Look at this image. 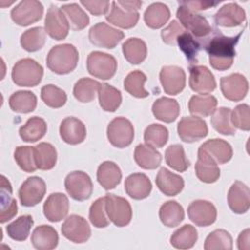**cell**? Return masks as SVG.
Listing matches in <instances>:
<instances>
[{"label": "cell", "mask_w": 250, "mask_h": 250, "mask_svg": "<svg viewBox=\"0 0 250 250\" xmlns=\"http://www.w3.org/2000/svg\"><path fill=\"white\" fill-rule=\"evenodd\" d=\"M188 215L189 220L196 226L208 227L215 223L217 209L212 202L197 199L192 201L188 207Z\"/></svg>", "instance_id": "19"}, {"label": "cell", "mask_w": 250, "mask_h": 250, "mask_svg": "<svg viewBox=\"0 0 250 250\" xmlns=\"http://www.w3.org/2000/svg\"><path fill=\"white\" fill-rule=\"evenodd\" d=\"M45 31L55 40H63L68 35L69 22L62 11L55 5H50L45 17Z\"/></svg>", "instance_id": "12"}, {"label": "cell", "mask_w": 250, "mask_h": 250, "mask_svg": "<svg viewBox=\"0 0 250 250\" xmlns=\"http://www.w3.org/2000/svg\"><path fill=\"white\" fill-rule=\"evenodd\" d=\"M9 105L10 108L15 112L29 113L36 108L37 98L31 91H17L10 96Z\"/></svg>", "instance_id": "36"}, {"label": "cell", "mask_w": 250, "mask_h": 250, "mask_svg": "<svg viewBox=\"0 0 250 250\" xmlns=\"http://www.w3.org/2000/svg\"><path fill=\"white\" fill-rule=\"evenodd\" d=\"M62 235L74 243H84L91 236V229L83 217L79 215H70L62 225Z\"/></svg>", "instance_id": "15"}, {"label": "cell", "mask_w": 250, "mask_h": 250, "mask_svg": "<svg viewBox=\"0 0 250 250\" xmlns=\"http://www.w3.org/2000/svg\"><path fill=\"white\" fill-rule=\"evenodd\" d=\"M80 4L83 5L92 15L94 16H101L106 14V12L109 10V2L108 1H80Z\"/></svg>", "instance_id": "57"}, {"label": "cell", "mask_w": 250, "mask_h": 250, "mask_svg": "<svg viewBox=\"0 0 250 250\" xmlns=\"http://www.w3.org/2000/svg\"><path fill=\"white\" fill-rule=\"evenodd\" d=\"M46 42V31L41 26L27 29L21 36V45L27 52H36L42 49Z\"/></svg>", "instance_id": "46"}, {"label": "cell", "mask_w": 250, "mask_h": 250, "mask_svg": "<svg viewBox=\"0 0 250 250\" xmlns=\"http://www.w3.org/2000/svg\"><path fill=\"white\" fill-rule=\"evenodd\" d=\"M146 81V75L141 70H133L124 79V89L133 97L144 99L146 98L149 93L145 89V82Z\"/></svg>", "instance_id": "43"}, {"label": "cell", "mask_w": 250, "mask_h": 250, "mask_svg": "<svg viewBox=\"0 0 250 250\" xmlns=\"http://www.w3.org/2000/svg\"><path fill=\"white\" fill-rule=\"evenodd\" d=\"M46 193V184L44 180L37 176L27 178L19 189L21 204L24 207H33L42 201Z\"/></svg>", "instance_id": "13"}, {"label": "cell", "mask_w": 250, "mask_h": 250, "mask_svg": "<svg viewBox=\"0 0 250 250\" xmlns=\"http://www.w3.org/2000/svg\"><path fill=\"white\" fill-rule=\"evenodd\" d=\"M13 82L21 87H35L43 77V67L35 60L24 58L18 61L12 69Z\"/></svg>", "instance_id": "3"}, {"label": "cell", "mask_w": 250, "mask_h": 250, "mask_svg": "<svg viewBox=\"0 0 250 250\" xmlns=\"http://www.w3.org/2000/svg\"><path fill=\"white\" fill-rule=\"evenodd\" d=\"M68 198L62 192L51 193L43 205L44 216L48 221L53 223L60 222L64 219L68 214Z\"/></svg>", "instance_id": "20"}, {"label": "cell", "mask_w": 250, "mask_h": 250, "mask_svg": "<svg viewBox=\"0 0 250 250\" xmlns=\"http://www.w3.org/2000/svg\"><path fill=\"white\" fill-rule=\"evenodd\" d=\"M44 12V7L37 0L21 1L11 11L13 21L21 26H27L41 20Z\"/></svg>", "instance_id": "10"}, {"label": "cell", "mask_w": 250, "mask_h": 250, "mask_svg": "<svg viewBox=\"0 0 250 250\" xmlns=\"http://www.w3.org/2000/svg\"><path fill=\"white\" fill-rule=\"evenodd\" d=\"M246 20L243 8L236 3H228L222 6L214 16L217 25L224 27H233L240 25Z\"/></svg>", "instance_id": "23"}, {"label": "cell", "mask_w": 250, "mask_h": 250, "mask_svg": "<svg viewBox=\"0 0 250 250\" xmlns=\"http://www.w3.org/2000/svg\"><path fill=\"white\" fill-rule=\"evenodd\" d=\"M79 54L72 44H60L54 46L48 53L46 63L48 68L57 74L70 73L77 66Z\"/></svg>", "instance_id": "2"}, {"label": "cell", "mask_w": 250, "mask_h": 250, "mask_svg": "<svg viewBox=\"0 0 250 250\" xmlns=\"http://www.w3.org/2000/svg\"><path fill=\"white\" fill-rule=\"evenodd\" d=\"M123 38L124 33L121 30L104 22H98L89 30L90 42L101 48L113 49Z\"/></svg>", "instance_id": "9"}, {"label": "cell", "mask_w": 250, "mask_h": 250, "mask_svg": "<svg viewBox=\"0 0 250 250\" xmlns=\"http://www.w3.org/2000/svg\"><path fill=\"white\" fill-rule=\"evenodd\" d=\"M151 109L156 119L166 123L175 121L180 114L179 103L175 99L167 97H161L154 101Z\"/></svg>", "instance_id": "30"}, {"label": "cell", "mask_w": 250, "mask_h": 250, "mask_svg": "<svg viewBox=\"0 0 250 250\" xmlns=\"http://www.w3.org/2000/svg\"><path fill=\"white\" fill-rule=\"evenodd\" d=\"M240 31L235 36H226L220 30L215 29L204 39V49L209 56V63L217 70L225 71L229 69L235 57V46L238 43Z\"/></svg>", "instance_id": "1"}, {"label": "cell", "mask_w": 250, "mask_h": 250, "mask_svg": "<svg viewBox=\"0 0 250 250\" xmlns=\"http://www.w3.org/2000/svg\"><path fill=\"white\" fill-rule=\"evenodd\" d=\"M117 4L123 8H127V9H130V10H136L138 11L141 6L143 5V2L142 1H136V0H131V1H127V0H119V1H116Z\"/></svg>", "instance_id": "60"}, {"label": "cell", "mask_w": 250, "mask_h": 250, "mask_svg": "<svg viewBox=\"0 0 250 250\" xmlns=\"http://www.w3.org/2000/svg\"><path fill=\"white\" fill-rule=\"evenodd\" d=\"M134 127L131 121L125 117H115L107 125V139L115 147L123 148L130 146L134 140Z\"/></svg>", "instance_id": "6"}, {"label": "cell", "mask_w": 250, "mask_h": 250, "mask_svg": "<svg viewBox=\"0 0 250 250\" xmlns=\"http://www.w3.org/2000/svg\"><path fill=\"white\" fill-rule=\"evenodd\" d=\"M121 179V170L113 161H104L99 165L97 170V180L105 190L113 189L120 184Z\"/></svg>", "instance_id": "29"}, {"label": "cell", "mask_w": 250, "mask_h": 250, "mask_svg": "<svg viewBox=\"0 0 250 250\" xmlns=\"http://www.w3.org/2000/svg\"><path fill=\"white\" fill-rule=\"evenodd\" d=\"M98 96L102 109L108 112H114L122 102L121 92L107 83H100Z\"/></svg>", "instance_id": "35"}, {"label": "cell", "mask_w": 250, "mask_h": 250, "mask_svg": "<svg viewBox=\"0 0 250 250\" xmlns=\"http://www.w3.org/2000/svg\"><path fill=\"white\" fill-rule=\"evenodd\" d=\"M135 162L143 169L153 170L156 169L161 161L162 156L154 147L147 144L138 145L134 151Z\"/></svg>", "instance_id": "31"}, {"label": "cell", "mask_w": 250, "mask_h": 250, "mask_svg": "<svg viewBox=\"0 0 250 250\" xmlns=\"http://www.w3.org/2000/svg\"><path fill=\"white\" fill-rule=\"evenodd\" d=\"M230 108L229 107H219L215 109L211 116L212 127L220 134L225 136L235 135V128L230 121Z\"/></svg>", "instance_id": "44"}, {"label": "cell", "mask_w": 250, "mask_h": 250, "mask_svg": "<svg viewBox=\"0 0 250 250\" xmlns=\"http://www.w3.org/2000/svg\"><path fill=\"white\" fill-rule=\"evenodd\" d=\"M159 79L164 92L171 96L180 94L186 86V73L177 65H165L159 72Z\"/></svg>", "instance_id": "16"}, {"label": "cell", "mask_w": 250, "mask_h": 250, "mask_svg": "<svg viewBox=\"0 0 250 250\" xmlns=\"http://www.w3.org/2000/svg\"><path fill=\"white\" fill-rule=\"evenodd\" d=\"M47 132V123L38 116H33L20 128L19 134L21 139L26 143H35L41 140Z\"/></svg>", "instance_id": "32"}, {"label": "cell", "mask_w": 250, "mask_h": 250, "mask_svg": "<svg viewBox=\"0 0 250 250\" xmlns=\"http://www.w3.org/2000/svg\"><path fill=\"white\" fill-rule=\"evenodd\" d=\"M177 44L190 63L197 61L198 52L201 49V42L188 31L182 32L177 38Z\"/></svg>", "instance_id": "48"}, {"label": "cell", "mask_w": 250, "mask_h": 250, "mask_svg": "<svg viewBox=\"0 0 250 250\" xmlns=\"http://www.w3.org/2000/svg\"><path fill=\"white\" fill-rule=\"evenodd\" d=\"M62 11L66 16L69 26L73 30H82L90 22L89 16L76 3H70L62 6Z\"/></svg>", "instance_id": "45"}, {"label": "cell", "mask_w": 250, "mask_h": 250, "mask_svg": "<svg viewBox=\"0 0 250 250\" xmlns=\"http://www.w3.org/2000/svg\"><path fill=\"white\" fill-rule=\"evenodd\" d=\"M249 234H250L249 229H246L239 233V236L237 238V247L239 250H248L250 248Z\"/></svg>", "instance_id": "59"}, {"label": "cell", "mask_w": 250, "mask_h": 250, "mask_svg": "<svg viewBox=\"0 0 250 250\" xmlns=\"http://www.w3.org/2000/svg\"><path fill=\"white\" fill-rule=\"evenodd\" d=\"M105 199L104 197H100L96 199L89 210V219L91 224L98 228L103 229L109 225V220L105 215Z\"/></svg>", "instance_id": "54"}, {"label": "cell", "mask_w": 250, "mask_h": 250, "mask_svg": "<svg viewBox=\"0 0 250 250\" xmlns=\"http://www.w3.org/2000/svg\"><path fill=\"white\" fill-rule=\"evenodd\" d=\"M87 135L84 123L73 116L65 117L60 125V136L68 145L81 144Z\"/></svg>", "instance_id": "21"}, {"label": "cell", "mask_w": 250, "mask_h": 250, "mask_svg": "<svg viewBox=\"0 0 250 250\" xmlns=\"http://www.w3.org/2000/svg\"><path fill=\"white\" fill-rule=\"evenodd\" d=\"M220 87L223 96L227 100L239 102L247 95L248 81L244 75L240 73H232L221 78Z\"/></svg>", "instance_id": "17"}, {"label": "cell", "mask_w": 250, "mask_h": 250, "mask_svg": "<svg viewBox=\"0 0 250 250\" xmlns=\"http://www.w3.org/2000/svg\"><path fill=\"white\" fill-rule=\"evenodd\" d=\"M64 188L70 197L77 201L89 199L93 192L92 180L83 171L70 172L65 177Z\"/></svg>", "instance_id": "8"}, {"label": "cell", "mask_w": 250, "mask_h": 250, "mask_svg": "<svg viewBox=\"0 0 250 250\" xmlns=\"http://www.w3.org/2000/svg\"><path fill=\"white\" fill-rule=\"evenodd\" d=\"M100 83L94 79L83 77L73 87V96L80 103H90L95 99Z\"/></svg>", "instance_id": "49"}, {"label": "cell", "mask_w": 250, "mask_h": 250, "mask_svg": "<svg viewBox=\"0 0 250 250\" xmlns=\"http://www.w3.org/2000/svg\"><path fill=\"white\" fill-rule=\"evenodd\" d=\"M14 158L19 167L26 173H32L37 168L34 157V146H21L16 147Z\"/></svg>", "instance_id": "53"}, {"label": "cell", "mask_w": 250, "mask_h": 250, "mask_svg": "<svg viewBox=\"0 0 250 250\" xmlns=\"http://www.w3.org/2000/svg\"><path fill=\"white\" fill-rule=\"evenodd\" d=\"M189 87L192 91L206 95L216 89V80L208 67L205 65L189 66Z\"/></svg>", "instance_id": "18"}, {"label": "cell", "mask_w": 250, "mask_h": 250, "mask_svg": "<svg viewBox=\"0 0 250 250\" xmlns=\"http://www.w3.org/2000/svg\"><path fill=\"white\" fill-rule=\"evenodd\" d=\"M155 183L159 190L167 196H176L179 194L185 186L184 179L175 173H172L167 168H160Z\"/></svg>", "instance_id": "26"}, {"label": "cell", "mask_w": 250, "mask_h": 250, "mask_svg": "<svg viewBox=\"0 0 250 250\" xmlns=\"http://www.w3.org/2000/svg\"><path fill=\"white\" fill-rule=\"evenodd\" d=\"M176 16L180 21L181 25L197 39H205L213 31L205 17L196 14L194 11H191L183 5H179Z\"/></svg>", "instance_id": "4"}, {"label": "cell", "mask_w": 250, "mask_h": 250, "mask_svg": "<svg viewBox=\"0 0 250 250\" xmlns=\"http://www.w3.org/2000/svg\"><path fill=\"white\" fill-rule=\"evenodd\" d=\"M87 69L92 76L102 80H108L114 76L117 70V62L112 55L93 51L87 58Z\"/></svg>", "instance_id": "5"}, {"label": "cell", "mask_w": 250, "mask_h": 250, "mask_svg": "<svg viewBox=\"0 0 250 250\" xmlns=\"http://www.w3.org/2000/svg\"><path fill=\"white\" fill-rule=\"evenodd\" d=\"M35 163L40 170H51L57 163V150L49 143H40L34 146Z\"/></svg>", "instance_id": "41"}, {"label": "cell", "mask_w": 250, "mask_h": 250, "mask_svg": "<svg viewBox=\"0 0 250 250\" xmlns=\"http://www.w3.org/2000/svg\"><path fill=\"white\" fill-rule=\"evenodd\" d=\"M166 164L178 172H185L190 165L185 149L181 145H171L165 151Z\"/></svg>", "instance_id": "47"}, {"label": "cell", "mask_w": 250, "mask_h": 250, "mask_svg": "<svg viewBox=\"0 0 250 250\" xmlns=\"http://www.w3.org/2000/svg\"><path fill=\"white\" fill-rule=\"evenodd\" d=\"M228 203L235 214H244L250 207L249 188L240 181H235L229 189Z\"/></svg>", "instance_id": "22"}, {"label": "cell", "mask_w": 250, "mask_h": 250, "mask_svg": "<svg viewBox=\"0 0 250 250\" xmlns=\"http://www.w3.org/2000/svg\"><path fill=\"white\" fill-rule=\"evenodd\" d=\"M185 218L183 206L175 200H169L163 203L159 209V219L161 223L168 228L179 226Z\"/></svg>", "instance_id": "38"}, {"label": "cell", "mask_w": 250, "mask_h": 250, "mask_svg": "<svg viewBox=\"0 0 250 250\" xmlns=\"http://www.w3.org/2000/svg\"><path fill=\"white\" fill-rule=\"evenodd\" d=\"M122 52L124 58L132 64H140L147 55L146 44L144 40L131 37L122 44Z\"/></svg>", "instance_id": "37"}, {"label": "cell", "mask_w": 250, "mask_h": 250, "mask_svg": "<svg viewBox=\"0 0 250 250\" xmlns=\"http://www.w3.org/2000/svg\"><path fill=\"white\" fill-rule=\"evenodd\" d=\"M168 137L169 133L167 128L157 123L148 125L144 133V140L146 144L156 148L164 146L168 141Z\"/></svg>", "instance_id": "52"}, {"label": "cell", "mask_w": 250, "mask_h": 250, "mask_svg": "<svg viewBox=\"0 0 250 250\" xmlns=\"http://www.w3.org/2000/svg\"><path fill=\"white\" fill-rule=\"evenodd\" d=\"M12 186L7 178L1 176V188H0V222L4 224L9 220L13 219L18 213V205L16 199L12 196Z\"/></svg>", "instance_id": "27"}, {"label": "cell", "mask_w": 250, "mask_h": 250, "mask_svg": "<svg viewBox=\"0 0 250 250\" xmlns=\"http://www.w3.org/2000/svg\"><path fill=\"white\" fill-rule=\"evenodd\" d=\"M198 238L196 229L188 224L184 225L173 232L170 243L177 249H189L194 246Z\"/></svg>", "instance_id": "39"}, {"label": "cell", "mask_w": 250, "mask_h": 250, "mask_svg": "<svg viewBox=\"0 0 250 250\" xmlns=\"http://www.w3.org/2000/svg\"><path fill=\"white\" fill-rule=\"evenodd\" d=\"M177 131L180 139L188 144L198 142L208 135L205 120L197 116L183 117L178 123Z\"/></svg>", "instance_id": "11"}, {"label": "cell", "mask_w": 250, "mask_h": 250, "mask_svg": "<svg viewBox=\"0 0 250 250\" xmlns=\"http://www.w3.org/2000/svg\"><path fill=\"white\" fill-rule=\"evenodd\" d=\"M104 199L108 219L119 228L129 225L132 220V208L128 200L112 193L105 194Z\"/></svg>", "instance_id": "7"}, {"label": "cell", "mask_w": 250, "mask_h": 250, "mask_svg": "<svg viewBox=\"0 0 250 250\" xmlns=\"http://www.w3.org/2000/svg\"><path fill=\"white\" fill-rule=\"evenodd\" d=\"M140 18V14L136 10H130L123 8L117 4L116 1L111 3L110 11L105 15V20L121 28L129 29L134 27Z\"/></svg>", "instance_id": "24"}, {"label": "cell", "mask_w": 250, "mask_h": 250, "mask_svg": "<svg viewBox=\"0 0 250 250\" xmlns=\"http://www.w3.org/2000/svg\"><path fill=\"white\" fill-rule=\"evenodd\" d=\"M171 13L167 5L161 2H155L149 5L144 14L146 24L153 29L162 27L170 19Z\"/></svg>", "instance_id": "33"}, {"label": "cell", "mask_w": 250, "mask_h": 250, "mask_svg": "<svg viewBox=\"0 0 250 250\" xmlns=\"http://www.w3.org/2000/svg\"><path fill=\"white\" fill-rule=\"evenodd\" d=\"M231 146L222 139H210L203 143L197 151V155L204 156L215 161L217 164H225L232 157Z\"/></svg>", "instance_id": "14"}, {"label": "cell", "mask_w": 250, "mask_h": 250, "mask_svg": "<svg viewBox=\"0 0 250 250\" xmlns=\"http://www.w3.org/2000/svg\"><path fill=\"white\" fill-rule=\"evenodd\" d=\"M31 243L38 250H52L59 243L57 230L48 225H41L34 229L31 234Z\"/></svg>", "instance_id": "28"}, {"label": "cell", "mask_w": 250, "mask_h": 250, "mask_svg": "<svg viewBox=\"0 0 250 250\" xmlns=\"http://www.w3.org/2000/svg\"><path fill=\"white\" fill-rule=\"evenodd\" d=\"M230 121L234 128L243 131L250 130V107L246 104H238L230 112Z\"/></svg>", "instance_id": "55"}, {"label": "cell", "mask_w": 250, "mask_h": 250, "mask_svg": "<svg viewBox=\"0 0 250 250\" xmlns=\"http://www.w3.org/2000/svg\"><path fill=\"white\" fill-rule=\"evenodd\" d=\"M205 250H231L232 237L229 231L219 229L208 234L204 243Z\"/></svg>", "instance_id": "50"}, {"label": "cell", "mask_w": 250, "mask_h": 250, "mask_svg": "<svg viewBox=\"0 0 250 250\" xmlns=\"http://www.w3.org/2000/svg\"><path fill=\"white\" fill-rule=\"evenodd\" d=\"M185 31V28L181 25V23L173 20L164 29L161 31V38L162 41L168 45H175L177 44L178 36Z\"/></svg>", "instance_id": "56"}, {"label": "cell", "mask_w": 250, "mask_h": 250, "mask_svg": "<svg viewBox=\"0 0 250 250\" xmlns=\"http://www.w3.org/2000/svg\"><path fill=\"white\" fill-rule=\"evenodd\" d=\"M195 174L196 177L203 183L212 184L220 178V168L218 164L204 156L197 155V161L195 163Z\"/></svg>", "instance_id": "40"}, {"label": "cell", "mask_w": 250, "mask_h": 250, "mask_svg": "<svg viewBox=\"0 0 250 250\" xmlns=\"http://www.w3.org/2000/svg\"><path fill=\"white\" fill-rule=\"evenodd\" d=\"M124 188L126 193L131 198L142 200L150 194L152 185L146 174L133 173L126 178Z\"/></svg>", "instance_id": "25"}, {"label": "cell", "mask_w": 250, "mask_h": 250, "mask_svg": "<svg viewBox=\"0 0 250 250\" xmlns=\"http://www.w3.org/2000/svg\"><path fill=\"white\" fill-rule=\"evenodd\" d=\"M178 3L179 5H183L194 12L207 10L218 4V2H212V1H179Z\"/></svg>", "instance_id": "58"}, {"label": "cell", "mask_w": 250, "mask_h": 250, "mask_svg": "<svg viewBox=\"0 0 250 250\" xmlns=\"http://www.w3.org/2000/svg\"><path fill=\"white\" fill-rule=\"evenodd\" d=\"M41 99L47 106L59 108L65 104L67 96L62 89L56 85L48 84L41 89Z\"/></svg>", "instance_id": "51"}, {"label": "cell", "mask_w": 250, "mask_h": 250, "mask_svg": "<svg viewBox=\"0 0 250 250\" xmlns=\"http://www.w3.org/2000/svg\"><path fill=\"white\" fill-rule=\"evenodd\" d=\"M33 223V218L30 215H22L6 227L7 234L14 240L24 241L28 237Z\"/></svg>", "instance_id": "42"}, {"label": "cell", "mask_w": 250, "mask_h": 250, "mask_svg": "<svg viewBox=\"0 0 250 250\" xmlns=\"http://www.w3.org/2000/svg\"><path fill=\"white\" fill-rule=\"evenodd\" d=\"M217 104L218 101L212 95H194L188 102V109L193 116L207 117L213 114Z\"/></svg>", "instance_id": "34"}]
</instances>
